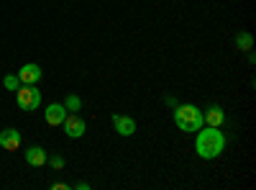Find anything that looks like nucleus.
Returning <instances> with one entry per match:
<instances>
[{
    "mask_svg": "<svg viewBox=\"0 0 256 190\" xmlns=\"http://www.w3.org/2000/svg\"><path fill=\"white\" fill-rule=\"evenodd\" d=\"M16 103L20 111H36L41 105V93L36 90V85H20L16 90Z\"/></svg>",
    "mask_w": 256,
    "mask_h": 190,
    "instance_id": "nucleus-3",
    "label": "nucleus"
},
{
    "mask_svg": "<svg viewBox=\"0 0 256 190\" xmlns=\"http://www.w3.org/2000/svg\"><path fill=\"white\" fill-rule=\"evenodd\" d=\"M174 123L180 126V131H200L202 129V113L198 105L184 103V105H174Z\"/></svg>",
    "mask_w": 256,
    "mask_h": 190,
    "instance_id": "nucleus-2",
    "label": "nucleus"
},
{
    "mask_svg": "<svg viewBox=\"0 0 256 190\" xmlns=\"http://www.w3.org/2000/svg\"><path fill=\"white\" fill-rule=\"evenodd\" d=\"M3 85H6V90H13L16 93L20 88V80H18V75H6L3 77Z\"/></svg>",
    "mask_w": 256,
    "mask_h": 190,
    "instance_id": "nucleus-13",
    "label": "nucleus"
},
{
    "mask_svg": "<svg viewBox=\"0 0 256 190\" xmlns=\"http://www.w3.org/2000/svg\"><path fill=\"white\" fill-rule=\"evenodd\" d=\"M223 121H226V113L220 111V105H210L208 113H202V123H208V126H216V129H220Z\"/></svg>",
    "mask_w": 256,
    "mask_h": 190,
    "instance_id": "nucleus-9",
    "label": "nucleus"
},
{
    "mask_svg": "<svg viewBox=\"0 0 256 190\" xmlns=\"http://www.w3.org/2000/svg\"><path fill=\"white\" fill-rule=\"evenodd\" d=\"M52 187H54V190H67V187H70V185H64V182H54V185H52Z\"/></svg>",
    "mask_w": 256,
    "mask_h": 190,
    "instance_id": "nucleus-15",
    "label": "nucleus"
},
{
    "mask_svg": "<svg viewBox=\"0 0 256 190\" xmlns=\"http://www.w3.org/2000/svg\"><path fill=\"white\" fill-rule=\"evenodd\" d=\"M18 80H20V85H36V82L41 80V67L34 65V62H28V65H24L18 70Z\"/></svg>",
    "mask_w": 256,
    "mask_h": 190,
    "instance_id": "nucleus-5",
    "label": "nucleus"
},
{
    "mask_svg": "<svg viewBox=\"0 0 256 190\" xmlns=\"http://www.w3.org/2000/svg\"><path fill=\"white\" fill-rule=\"evenodd\" d=\"M236 44H238V49L248 52L251 44H254V39H251V34H238V36H236Z\"/></svg>",
    "mask_w": 256,
    "mask_h": 190,
    "instance_id": "nucleus-12",
    "label": "nucleus"
},
{
    "mask_svg": "<svg viewBox=\"0 0 256 190\" xmlns=\"http://www.w3.org/2000/svg\"><path fill=\"white\" fill-rule=\"evenodd\" d=\"M113 129L120 134V136H131L134 131H136V121L131 118V116H113Z\"/></svg>",
    "mask_w": 256,
    "mask_h": 190,
    "instance_id": "nucleus-7",
    "label": "nucleus"
},
{
    "mask_svg": "<svg viewBox=\"0 0 256 190\" xmlns=\"http://www.w3.org/2000/svg\"><path fill=\"white\" fill-rule=\"evenodd\" d=\"M52 167H54V170H62V167H64V157H52V159H46Z\"/></svg>",
    "mask_w": 256,
    "mask_h": 190,
    "instance_id": "nucleus-14",
    "label": "nucleus"
},
{
    "mask_svg": "<svg viewBox=\"0 0 256 190\" xmlns=\"http://www.w3.org/2000/svg\"><path fill=\"white\" fill-rule=\"evenodd\" d=\"M0 146H3V149H8V152H16L18 146H20V131H16V129H3V131H0Z\"/></svg>",
    "mask_w": 256,
    "mask_h": 190,
    "instance_id": "nucleus-8",
    "label": "nucleus"
},
{
    "mask_svg": "<svg viewBox=\"0 0 256 190\" xmlns=\"http://www.w3.org/2000/svg\"><path fill=\"white\" fill-rule=\"evenodd\" d=\"M67 113H70V111L64 108L62 103H52L49 108L44 111V116H46V123H49V126H62V121L67 118Z\"/></svg>",
    "mask_w": 256,
    "mask_h": 190,
    "instance_id": "nucleus-6",
    "label": "nucleus"
},
{
    "mask_svg": "<svg viewBox=\"0 0 256 190\" xmlns=\"http://www.w3.org/2000/svg\"><path fill=\"white\" fill-rule=\"evenodd\" d=\"M62 129L70 139H80L84 134V121L77 116V113H67V118L62 121Z\"/></svg>",
    "mask_w": 256,
    "mask_h": 190,
    "instance_id": "nucleus-4",
    "label": "nucleus"
},
{
    "mask_svg": "<svg viewBox=\"0 0 256 190\" xmlns=\"http://www.w3.org/2000/svg\"><path fill=\"white\" fill-rule=\"evenodd\" d=\"M223 149H226V136H223V131L216 129V126L202 129L195 139V152L202 159H216V157H220Z\"/></svg>",
    "mask_w": 256,
    "mask_h": 190,
    "instance_id": "nucleus-1",
    "label": "nucleus"
},
{
    "mask_svg": "<svg viewBox=\"0 0 256 190\" xmlns=\"http://www.w3.org/2000/svg\"><path fill=\"white\" fill-rule=\"evenodd\" d=\"M46 152L41 149V146H28L26 149V162L31 164V167H41V164H46Z\"/></svg>",
    "mask_w": 256,
    "mask_h": 190,
    "instance_id": "nucleus-10",
    "label": "nucleus"
},
{
    "mask_svg": "<svg viewBox=\"0 0 256 190\" xmlns=\"http://www.w3.org/2000/svg\"><path fill=\"white\" fill-rule=\"evenodd\" d=\"M64 108H67L70 113H77L82 108V100L77 95H67V100H64Z\"/></svg>",
    "mask_w": 256,
    "mask_h": 190,
    "instance_id": "nucleus-11",
    "label": "nucleus"
}]
</instances>
